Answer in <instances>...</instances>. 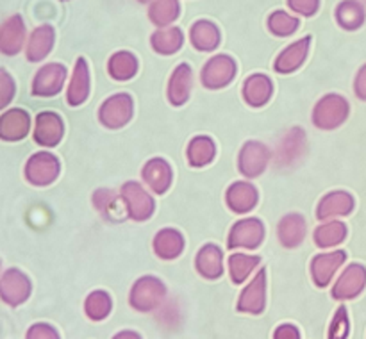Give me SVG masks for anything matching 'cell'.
<instances>
[{
  "label": "cell",
  "instance_id": "1",
  "mask_svg": "<svg viewBox=\"0 0 366 339\" xmlns=\"http://www.w3.org/2000/svg\"><path fill=\"white\" fill-rule=\"evenodd\" d=\"M57 171H59V164H57L56 157L43 152L32 156L29 159L27 168H25L29 182L36 186H45L52 182L57 177Z\"/></svg>",
  "mask_w": 366,
  "mask_h": 339
},
{
  "label": "cell",
  "instance_id": "2",
  "mask_svg": "<svg viewBox=\"0 0 366 339\" xmlns=\"http://www.w3.org/2000/svg\"><path fill=\"white\" fill-rule=\"evenodd\" d=\"M29 293H31L29 278L18 270H9L0 280V296L9 305H18V303L25 302Z\"/></svg>",
  "mask_w": 366,
  "mask_h": 339
},
{
  "label": "cell",
  "instance_id": "3",
  "mask_svg": "<svg viewBox=\"0 0 366 339\" xmlns=\"http://www.w3.org/2000/svg\"><path fill=\"white\" fill-rule=\"evenodd\" d=\"M64 71L66 70L61 64H46V66H43L36 75L32 93L38 96H52L59 93L64 77H66Z\"/></svg>",
  "mask_w": 366,
  "mask_h": 339
},
{
  "label": "cell",
  "instance_id": "4",
  "mask_svg": "<svg viewBox=\"0 0 366 339\" xmlns=\"http://www.w3.org/2000/svg\"><path fill=\"white\" fill-rule=\"evenodd\" d=\"M24 21H21V18L18 14L16 16H11L0 27V52H4L6 56H14V54L20 52L21 45H24Z\"/></svg>",
  "mask_w": 366,
  "mask_h": 339
},
{
  "label": "cell",
  "instance_id": "5",
  "mask_svg": "<svg viewBox=\"0 0 366 339\" xmlns=\"http://www.w3.org/2000/svg\"><path fill=\"white\" fill-rule=\"evenodd\" d=\"M29 114L21 109H11L0 118V138L6 141H18L29 132Z\"/></svg>",
  "mask_w": 366,
  "mask_h": 339
},
{
  "label": "cell",
  "instance_id": "6",
  "mask_svg": "<svg viewBox=\"0 0 366 339\" xmlns=\"http://www.w3.org/2000/svg\"><path fill=\"white\" fill-rule=\"evenodd\" d=\"M63 136V123L54 113H41L36 120L34 139L38 145L54 146Z\"/></svg>",
  "mask_w": 366,
  "mask_h": 339
},
{
  "label": "cell",
  "instance_id": "7",
  "mask_svg": "<svg viewBox=\"0 0 366 339\" xmlns=\"http://www.w3.org/2000/svg\"><path fill=\"white\" fill-rule=\"evenodd\" d=\"M366 282V271L360 264H352L342 278L338 280V285L335 289L336 298H352V296L360 295L365 288Z\"/></svg>",
  "mask_w": 366,
  "mask_h": 339
},
{
  "label": "cell",
  "instance_id": "8",
  "mask_svg": "<svg viewBox=\"0 0 366 339\" xmlns=\"http://www.w3.org/2000/svg\"><path fill=\"white\" fill-rule=\"evenodd\" d=\"M206 81L207 88H222V84L229 82L234 75V63L229 57L218 56L217 59H211L207 66L204 68V77H209Z\"/></svg>",
  "mask_w": 366,
  "mask_h": 339
},
{
  "label": "cell",
  "instance_id": "9",
  "mask_svg": "<svg viewBox=\"0 0 366 339\" xmlns=\"http://www.w3.org/2000/svg\"><path fill=\"white\" fill-rule=\"evenodd\" d=\"M261 238H263V227L257 220H245L234 227V232L231 236V246H254L259 245Z\"/></svg>",
  "mask_w": 366,
  "mask_h": 339
},
{
  "label": "cell",
  "instance_id": "10",
  "mask_svg": "<svg viewBox=\"0 0 366 339\" xmlns=\"http://www.w3.org/2000/svg\"><path fill=\"white\" fill-rule=\"evenodd\" d=\"M54 41V31L49 25H43L38 27L32 32L31 39H29L27 45V57L29 61H39L50 52Z\"/></svg>",
  "mask_w": 366,
  "mask_h": 339
},
{
  "label": "cell",
  "instance_id": "11",
  "mask_svg": "<svg viewBox=\"0 0 366 339\" xmlns=\"http://www.w3.org/2000/svg\"><path fill=\"white\" fill-rule=\"evenodd\" d=\"M125 202L129 203V209H131V216L136 220H143V218L150 216V211H152V202H150L149 196L143 193V189H139L138 184L131 182V184H125Z\"/></svg>",
  "mask_w": 366,
  "mask_h": 339
},
{
  "label": "cell",
  "instance_id": "12",
  "mask_svg": "<svg viewBox=\"0 0 366 339\" xmlns=\"http://www.w3.org/2000/svg\"><path fill=\"white\" fill-rule=\"evenodd\" d=\"M307 43H310V38H304L300 39V41L293 43L292 46H288V49L281 54L275 68H277L281 74H290V71L295 70L297 66H300V63H302L304 57H306Z\"/></svg>",
  "mask_w": 366,
  "mask_h": 339
},
{
  "label": "cell",
  "instance_id": "13",
  "mask_svg": "<svg viewBox=\"0 0 366 339\" xmlns=\"http://www.w3.org/2000/svg\"><path fill=\"white\" fill-rule=\"evenodd\" d=\"M345 260V253L343 252H336L331 253V255H318V259L315 260L313 264V271H315V278L317 282L322 285H325L329 282V278L332 277L336 268Z\"/></svg>",
  "mask_w": 366,
  "mask_h": 339
},
{
  "label": "cell",
  "instance_id": "14",
  "mask_svg": "<svg viewBox=\"0 0 366 339\" xmlns=\"http://www.w3.org/2000/svg\"><path fill=\"white\" fill-rule=\"evenodd\" d=\"M86 95H88V70H86L84 61L79 59L70 89H68V103L77 106V103H81L86 98Z\"/></svg>",
  "mask_w": 366,
  "mask_h": 339
},
{
  "label": "cell",
  "instance_id": "15",
  "mask_svg": "<svg viewBox=\"0 0 366 339\" xmlns=\"http://www.w3.org/2000/svg\"><path fill=\"white\" fill-rule=\"evenodd\" d=\"M113 120L109 121L111 127L125 123L131 118V98L127 95H117L109 98V102L102 107V114H109Z\"/></svg>",
  "mask_w": 366,
  "mask_h": 339
},
{
  "label": "cell",
  "instance_id": "16",
  "mask_svg": "<svg viewBox=\"0 0 366 339\" xmlns=\"http://www.w3.org/2000/svg\"><path fill=\"white\" fill-rule=\"evenodd\" d=\"M189 84H192V74H189L188 64H181V66L175 70L174 79H172L170 91L168 95L172 96V102L174 103H182L188 98Z\"/></svg>",
  "mask_w": 366,
  "mask_h": 339
},
{
  "label": "cell",
  "instance_id": "17",
  "mask_svg": "<svg viewBox=\"0 0 366 339\" xmlns=\"http://www.w3.org/2000/svg\"><path fill=\"white\" fill-rule=\"evenodd\" d=\"M336 16H338V24L343 25L345 29L352 31L357 29L365 20V11L361 7V4L354 2V0H347V2L340 4L338 11H336Z\"/></svg>",
  "mask_w": 366,
  "mask_h": 339
},
{
  "label": "cell",
  "instance_id": "18",
  "mask_svg": "<svg viewBox=\"0 0 366 339\" xmlns=\"http://www.w3.org/2000/svg\"><path fill=\"white\" fill-rule=\"evenodd\" d=\"M145 178L150 184V188L157 193H163L170 184L172 173L163 161H152L145 168Z\"/></svg>",
  "mask_w": 366,
  "mask_h": 339
},
{
  "label": "cell",
  "instance_id": "19",
  "mask_svg": "<svg viewBox=\"0 0 366 339\" xmlns=\"http://www.w3.org/2000/svg\"><path fill=\"white\" fill-rule=\"evenodd\" d=\"M193 45L200 50H211L218 45V31L209 21H199L192 31Z\"/></svg>",
  "mask_w": 366,
  "mask_h": 339
},
{
  "label": "cell",
  "instance_id": "20",
  "mask_svg": "<svg viewBox=\"0 0 366 339\" xmlns=\"http://www.w3.org/2000/svg\"><path fill=\"white\" fill-rule=\"evenodd\" d=\"M350 207H352V200L350 196L343 195V193H336V195L327 196L322 202L320 209H318V218H329V216H340V214L349 213Z\"/></svg>",
  "mask_w": 366,
  "mask_h": 339
},
{
  "label": "cell",
  "instance_id": "21",
  "mask_svg": "<svg viewBox=\"0 0 366 339\" xmlns=\"http://www.w3.org/2000/svg\"><path fill=\"white\" fill-rule=\"evenodd\" d=\"M257 193L250 188V184H234V188L229 191V203L234 211L245 213L256 203Z\"/></svg>",
  "mask_w": 366,
  "mask_h": 339
},
{
  "label": "cell",
  "instance_id": "22",
  "mask_svg": "<svg viewBox=\"0 0 366 339\" xmlns=\"http://www.w3.org/2000/svg\"><path fill=\"white\" fill-rule=\"evenodd\" d=\"M222 253L217 246H206L197 259V268L206 277H218L222 273Z\"/></svg>",
  "mask_w": 366,
  "mask_h": 339
},
{
  "label": "cell",
  "instance_id": "23",
  "mask_svg": "<svg viewBox=\"0 0 366 339\" xmlns=\"http://www.w3.org/2000/svg\"><path fill=\"white\" fill-rule=\"evenodd\" d=\"M281 241L286 246L300 245L304 238V220L300 216H290L281 221Z\"/></svg>",
  "mask_w": 366,
  "mask_h": 339
},
{
  "label": "cell",
  "instance_id": "24",
  "mask_svg": "<svg viewBox=\"0 0 366 339\" xmlns=\"http://www.w3.org/2000/svg\"><path fill=\"white\" fill-rule=\"evenodd\" d=\"M179 14V4L177 0H156L150 7V18H152L154 24H157L159 27L170 24L177 18Z\"/></svg>",
  "mask_w": 366,
  "mask_h": 339
},
{
  "label": "cell",
  "instance_id": "25",
  "mask_svg": "<svg viewBox=\"0 0 366 339\" xmlns=\"http://www.w3.org/2000/svg\"><path fill=\"white\" fill-rule=\"evenodd\" d=\"M181 41H182V34L181 31L175 27L163 29V31H157L156 34L152 36V46L163 54L175 52V50L181 46Z\"/></svg>",
  "mask_w": 366,
  "mask_h": 339
},
{
  "label": "cell",
  "instance_id": "26",
  "mask_svg": "<svg viewBox=\"0 0 366 339\" xmlns=\"http://www.w3.org/2000/svg\"><path fill=\"white\" fill-rule=\"evenodd\" d=\"M245 86V96L252 106H261V103H264L272 93V84L264 77L249 79Z\"/></svg>",
  "mask_w": 366,
  "mask_h": 339
},
{
  "label": "cell",
  "instance_id": "27",
  "mask_svg": "<svg viewBox=\"0 0 366 339\" xmlns=\"http://www.w3.org/2000/svg\"><path fill=\"white\" fill-rule=\"evenodd\" d=\"M136 71V61L132 54L120 52L109 61V74L114 79H129Z\"/></svg>",
  "mask_w": 366,
  "mask_h": 339
},
{
  "label": "cell",
  "instance_id": "28",
  "mask_svg": "<svg viewBox=\"0 0 366 339\" xmlns=\"http://www.w3.org/2000/svg\"><path fill=\"white\" fill-rule=\"evenodd\" d=\"M214 156L213 143L207 138H197L193 139L192 146H189V163L193 166H202V164L209 163Z\"/></svg>",
  "mask_w": 366,
  "mask_h": 339
},
{
  "label": "cell",
  "instance_id": "29",
  "mask_svg": "<svg viewBox=\"0 0 366 339\" xmlns=\"http://www.w3.org/2000/svg\"><path fill=\"white\" fill-rule=\"evenodd\" d=\"M168 246L172 250V255H177L182 248V241L181 236L174 231H164L157 236L156 241V250L163 255V259H168Z\"/></svg>",
  "mask_w": 366,
  "mask_h": 339
},
{
  "label": "cell",
  "instance_id": "30",
  "mask_svg": "<svg viewBox=\"0 0 366 339\" xmlns=\"http://www.w3.org/2000/svg\"><path fill=\"white\" fill-rule=\"evenodd\" d=\"M268 25H270L272 31L279 36H288L292 32H295L297 25H299V20L290 14L282 13V11H277V13L272 14V18L268 20Z\"/></svg>",
  "mask_w": 366,
  "mask_h": 339
},
{
  "label": "cell",
  "instance_id": "31",
  "mask_svg": "<svg viewBox=\"0 0 366 339\" xmlns=\"http://www.w3.org/2000/svg\"><path fill=\"white\" fill-rule=\"evenodd\" d=\"M343 236H345V227L340 223H331L320 227V231L317 232V241L320 246H332L338 245V241H342Z\"/></svg>",
  "mask_w": 366,
  "mask_h": 339
},
{
  "label": "cell",
  "instance_id": "32",
  "mask_svg": "<svg viewBox=\"0 0 366 339\" xmlns=\"http://www.w3.org/2000/svg\"><path fill=\"white\" fill-rule=\"evenodd\" d=\"M254 264H257V259H252L249 255H232L231 259V270H232V278L236 282H242L247 275L250 273Z\"/></svg>",
  "mask_w": 366,
  "mask_h": 339
},
{
  "label": "cell",
  "instance_id": "33",
  "mask_svg": "<svg viewBox=\"0 0 366 339\" xmlns=\"http://www.w3.org/2000/svg\"><path fill=\"white\" fill-rule=\"evenodd\" d=\"M349 334V320H347V309L340 307L336 313L335 321H332L331 332H329V339H345Z\"/></svg>",
  "mask_w": 366,
  "mask_h": 339
},
{
  "label": "cell",
  "instance_id": "34",
  "mask_svg": "<svg viewBox=\"0 0 366 339\" xmlns=\"http://www.w3.org/2000/svg\"><path fill=\"white\" fill-rule=\"evenodd\" d=\"M14 96V82L6 70H0V109L7 106Z\"/></svg>",
  "mask_w": 366,
  "mask_h": 339
},
{
  "label": "cell",
  "instance_id": "35",
  "mask_svg": "<svg viewBox=\"0 0 366 339\" xmlns=\"http://www.w3.org/2000/svg\"><path fill=\"white\" fill-rule=\"evenodd\" d=\"M288 2L295 13L304 14V16H311L318 9V0H288Z\"/></svg>",
  "mask_w": 366,
  "mask_h": 339
},
{
  "label": "cell",
  "instance_id": "36",
  "mask_svg": "<svg viewBox=\"0 0 366 339\" xmlns=\"http://www.w3.org/2000/svg\"><path fill=\"white\" fill-rule=\"evenodd\" d=\"M245 152L249 153L250 150L249 148H245ZM259 152H263V148H257V152H256V157H259ZM250 157H254V152L252 153H249ZM250 163H254V159H250ZM243 166V173H247V175H259L261 173V168H263V163H259V161L256 159V166H254V164H249V159H247V157H242V159H239V168Z\"/></svg>",
  "mask_w": 366,
  "mask_h": 339
},
{
  "label": "cell",
  "instance_id": "37",
  "mask_svg": "<svg viewBox=\"0 0 366 339\" xmlns=\"http://www.w3.org/2000/svg\"><path fill=\"white\" fill-rule=\"evenodd\" d=\"M27 339H57V334L52 330V327L39 323L29 330Z\"/></svg>",
  "mask_w": 366,
  "mask_h": 339
},
{
  "label": "cell",
  "instance_id": "38",
  "mask_svg": "<svg viewBox=\"0 0 366 339\" xmlns=\"http://www.w3.org/2000/svg\"><path fill=\"white\" fill-rule=\"evenodd\" d=\"M275 339H299V334H297L295 328L286 325V327L279 328L277 334H275Z\"/></svg>",
  "mask_w": 366,
  "mask_h": 339
},
{
  "label": "cell",
  "instance_id": "39",
  "mask_svg": "<svg viewBox=\"0 0 366 339\" xmlns=\"http://www.w3.org/2000/svg\"><path fill=\"white\" fill-rule=\"evenodd\" d=\"M361 71H363V74L360 75V82H357V84H360V86H357V88H361V86L366 84V68H363V70H361ZM363 96H366V91L363 93Z\"/></svg>",
  "mask_w": 366,
  "mask_h": 339
},
{
  "label": "cell",
  "instance_id": "40",
  "mask_svg": "<svg viewBox=\"0 0 366 339\" xmlns=\"http://www.w3.org/2000/svg\"><path fill=\"white\" fill-rule=\"evenodd\" d=\"M139 2H149V0H139Z\"/></svg>",
  "mask_w": 366,
  "mask_h": 339
}]
</instances>
